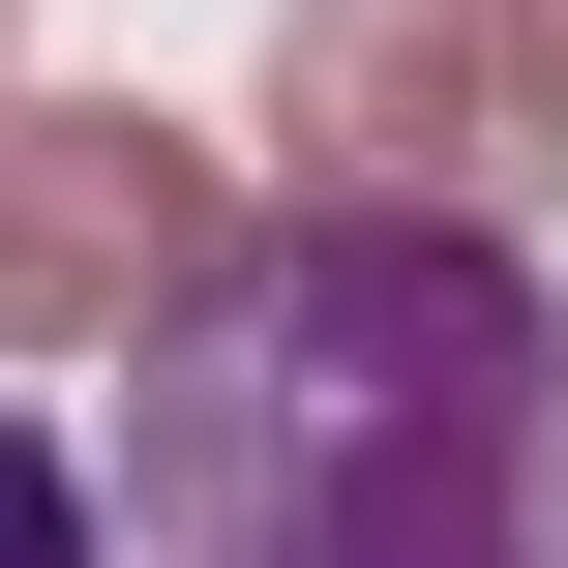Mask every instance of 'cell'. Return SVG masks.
<instances>
[{
  "mask_svg": "<svg viewBox=\"0 0 568 568\" xmlns=\"http://www.w3.org/2000/svg\"><path fill=\"white\" fill-rule=\"evenodd\" d=\"M150 568H568V300L509 210H270L120 300Z\"/></svg>",
  "mask_w": 568,
  "mask_h": 568,
  "instance_id": "1",
  "label": "cell"
},
{
  "mask_svg": "<svg viewBox=\"0 0 568 568\" xmlns=\"http://www.w3.org/2000/svg\"><path fill=\"white\" fill-rule=\"evenodd\" d=\"M0 568H120V539H90V479H60L30 419H0Z\"/></svg>",
  "mask_w": 568,
  "mask_h": 568,
  "instance_id": "4",
  "label": "cell"
},
{
  "mask_svg": "<svg viewBox=\"0 0 568 568\" xmlns=\"http://www.w3.org/2000/svg\"><path fill=\"white\" fill-rule=\"evenodd\" d=\"M568 150V90L509 60V0H300L270 30V180L329 210H509Z\"/></svg>",
  "mask_w": 568,
  "mask_h": 568,
  "instance_id": "2",
  "label": "cell"
},
{
  "mask_svg": "<svg viewBox=\"0 0 568 568\" xmlns=\"http://www.w3.org/2000/svg\"><path fill=\"white\" fill-rule=\"evenodd\" d=\"M509 60H539V90H568V0H509Z\"/></svg>",
  "mask_w": 568,
  "mask_h": 568,
  "instance_id": "5",
  "label": "cell"
},
{
  "mask_svg": "<svg viewBox=\"0 0 568 568\" xmlns=\"http://www.w3.org/2000/svg\"><path fill=\"white\" fill-rule=\"evenodd\" d=\"M180 240H210V150H180V120H60V90H0V359L120 329Z\"/></svg>",
  "mask_w": 568,
  "mask_h": 568,
  "instance_id": "3",
  "label": "cell"
}]
</instances>
